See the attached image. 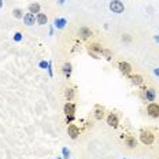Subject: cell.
<instances>
[{
	"instance_id": "cell-1",
	"label": "cell",
	"mask_w": 159,
	"mask_h": 159,
	"mask_svg": "<svg viewBox=\"0 0 159 159\" xmlns=\"http://www.w3.org/2000/svg\"><path fill=\"white\" fill-rule=\"evenodd\" d=\"M140 141L143 143L144 145H151V144H154V141H155V134L152 133L151 130H141L140 132Z\"/></svg>"
},
{
	"instance_id": "cell-23",
	"label": "cell",
	"mask_w": 159,
	"mask_h": 159,
	"mask_svg": "<svg viewBox=\"0 0 159 159\" xmlns=\"http://www.w3.org/2000/svg\"><path fill=\"white\" fill-rule=\"evenodd\" d=\"M122 40H125V41H130V37H128V34H125V37H122Z\"/></svg>"
},
{
	"instance_id": "cell-6",
	"label": "cell",
	"mask_w": 159,
	"mask_h": 159,
	"mask_svg": "<svg viewBox=\"0 0 159 159\" xmlns=\"http://www.w3.org/2000/svg\"><path fill=\"white\" fill-rule=\"evenodd\" d=\"M80 133H81V132H80V128L75 124H71L67 126V134L70 139H73V140H75V139L80 136Z\"/></svg>"
},
{
	"instance_id": "cell-11",
	"label": "cell",
	"mask_w": 159,
	"mask_h": 159,
	"mask_svg": "<svg viewBox=\"0 0 159 159\" xmlns=\"http://www.w3.org/2000/svg\"><path fill=\"white\" fill-rule=\"evenodd\" d=\"M63 112L67 115V117H73L74 112H75V104L71 103V102H67L63 107Z\"/></svg>"
},
{
	"instance_id": "cell-25",
	"label": "cell",
	"mask_w": 159,
	"mask_h": 159,
	"mask_svg": "<svg viewBox=\"0 0 159 159\" xmlns=\"http://www.w3.org/2000/svg\"><path fill=\"white\" fill-rule=\"evenodd\" d=\"M154 39H155V41H157V43H159V34H158V36H155Z\"/></svg>"
},
{
	"instance_id": "cell-3",
	"label": "cell",
	"mask_w": 159,
	"mask_h": 159,
	"mask_svg": "<svg viewBox=\"0 0 159 159\" xmlns=\"http://www.w3.org/2000/svg\"><path fill=\"white\" fill-rule=\"evenodd\" d=\"M110 10L114 14H122L125 11V6L121 0H111L110 2Z\"/></svg>"
},
{
	"instance_id": "cell-30",
	"label": "cell",
	"mask_w": 159,
	"mask_h": 159,
	"mask_svg": "<svg viewBox=\"0 0 159 159\" xmlns=\"http://www.w3.org/2000/svg\"><path fill=\"white\" fill-rule=\"evenodd\" d=\"M158 159H159V158H158Z\"/></svg>"
},
{
	"instance_id": "cell-22",
	"label": "cell",
	"mask_w": 159,
	"mask_h": 159,
	"mask_svg": "<svg viewBox=\"0 0 159 159\" xmlns=\"http://www.w3.org/2000/svg\"><path fill=\"white\" fill-rule=\"evenodd\" d=\"M62 152H63V158H65V159H69V157H70V152H69L67 148H63V150H62Z\"/></svg>"
},
{
	"instance_id": "cell-18",
	"label": "cell",
	"mask_w": 159,
	"mask_h": 159,
	"mask_svg": "<svg viewBox=\"0 0 159 159\" xmlns=\"http://www.w3.org/2000/svg\"><path fill=\"white\" fill-rule=\"evenodd\" d=\"M29 12H32V14H39L40 12L39 3H32V4H29Z\"/></svg>"
},
{
	"instance_id": "cell-26",
	"label": "cell",
	"mask_w": 159,
	"mask_h": 159,
	"mask_svg": "<svg viewBox=\"0 0 159 159\" xmlns=\"http://www.w3.org/2000/svg\"><path fill=\"white\" fill-rule=\"evenodd\" d=\"M40 66H41V67H45V66H47V63H45V62H41V65H40Z\"/></svg>"
},
{
	"instance_id": "cell-8",
	"label": "cell",
	"mask_w": 159,
	"mask_h": 159,
	"mask_svg": "<svg viewBox=\"0 0 159 159\" xmlns=\"http://www.w3.org/2000/svg\"><path fill=\"white\" fill-rule=\"evenodd\" d=\"M93 115H95V119L102 121V119L104 118V115H106V108L103 107V106H100V104H96L95 108H93Z\"/></svg>"
},
{
	"instance_id": "cell-29",
	"label": "cell",
	"mask_w": 159,
	"mask_h": 159,
	"mask_svg": "<svg viewBox=\"0 0 159 159\" xmlns=\"http://www.w3.org/2000/svg\"><path fill=\"white\" fill-rule=\"evenodd\" d=\"M58 159H61V158H58Z\"/></svg>"
},
{
	"instance_id": "cell-12",
	"label": "cell",
	"mask_w": 159,
	"mask_h": 159,
	"mask_svg": "<svg viewBox=\"0 0 159 159\" xmlns=\"http://www.w3.org/2000/svg\"><path fill=\"white\" fill-rule=\"evenodd\" d=\"M24 22H25V25H28V26H33L36 24V15L32 14V12L25 14L24 15Z\"/></svg>"
},
{
	"instance_id": "cell-16",
	"label": "cell",
	"mask_w": 159,
	"mask_h": 159,
	"mask_svg": "<svg viewBox=\"0 0 159 159\" xmlns=\"http://www.w3.org/2000/svg\"><path fill=\"white\" fill-rule=\"evenodd\" d=\"M65 96H66V99H67L69 102L74 100V96H75V91H74V88H66V91H65Z\"/></svg>"
},
{
	"instance_id": "cell-24",
	"label": "cell",
	"mask_w": 159,
	"mask_h": 159,
	"mask_svg": "<svg viewBox=\"0 0 159 159\" xmlns=\"http://www.w3.org/2000/svg\"><path fill=\"white\" fill-rule=\"evenodd\" d=\"M15 40H21V34H19V33L15 36Z\"/></svg>"
},
{
	"instance_id": "cell-14",
	"label": "cell",
	"mask_w": 159,
	"mask_h": 159,
	"mask_svg": "<svg viewBox=\"0 0 159 159\" xmlns=\"http://www.w3.org/2000/svg\"><path fill=\"white\" fill-rule=\"evenodd\" d=\"M36 22H37L39 25H47V22H48L47 14H44V12H39V14H36Z\"/></svg>"
},
{
	"instance_id": "cell-20",
	"label": "cell",
	"mask_w": 159,
	"mask_h": 159,
	"mask_svg": "<svg viewBox=\"0 0 159 159\" xmlns=\"http://www.w3.org/2000/svg\"><path fill=\"white\" fill-rule=\"evenodd\" d=\"M65 25H66V21H65V19H55V26H56V28L62 29Z\"/></svg>"
},
{
	"instance_id": "cell-28",
	"label": "cell",
	"mask_w": 159,
	"mask_h": 159,
	"mask_svg": "<svg viewBox=\"0 0 159 159\" xmlns=\"http://www.w3.org/2000/svg\"><path fill=\"white\" fill-rule=\"evenodd\" d=\"M3 7V0H0V8Z\"/></svg>"
},
{
	"instance_id": "cell-7",
	"label": "cell",
	"mask_w": 159,
	"mask_h": 159,
	"mask_svg": "<svg viewBox=\"0 0 159 159\" xmlns=\"http://www.w3.org/2000/svg\"><path fill=\"white\" fill-rule=\"evenodd\" d=\"M118 67H119V70H121V73L124 75H129L132 73V70H133V67H132V65L130 63H128V62H125V61H121L118 63Z\"/></svg>"
},
{
	"instance_id": "cell-21",
	"label": "cell",
	"mask_w": 159,
	"mask_h": 159,
	"mask_svg": "<svg viewBox=\"0 0 159 159\" xmlns=\"http://www.w3.org/2000/svg\"><path fill=\"white\" fill-rule=\"evenodd\" d=\"M102 55H103L104 58L107 59V61H110V59L112 58V55H111V51H110V49H103V52H102Z\"/></svg>"
},
{
	"instance_id": "cell-19",
	"label": "cell",
	"mask_w": 159,
	"mask_h": 159,
	"mask_svg": "<svg viewBox=\"0 0 159 159\" xmlns=\"http://www.w3.org/2000/svg\"><path fill=\"white\" fill-rule=\"evenodd\" d=\"M12 14H14L15 18H24V11H22L21 8H14V11H12Z\"/></svg>"
},
{
	"instance_id": "cell-5",
	"label": "cell",
	"mask_w": 159,
	"mask_h": 159,
	"mask_svg": "<svg viewBox=\"0 0 159 159\" xmlns=\"http://www.w3.org/2000/svg\"><path fill=\"white\" fill-rule=\"evenodd\" d=\"M147 114L151 118H159V104L158 103H150L147 106Z\"/></svg>"
},
{
	"instance_id": "cell-13",
	"label": "cell",
	"mask_w": 159,
	"mask_h": 159,
	"mask_svg": "<svg viewBox=\"0 0 159 159\" xmlns=\"http://www.w3.org/2000/svg\"><path fill=\"white\" fill-rule=\"evenodd\" d=\"M145 100L147 102H154L155 100V98H157V92H155V89H152V88H150V89H145Z\"/></svg>"
},
{
	"instance_id": "cell-27",
	"label": "cell",
	"mask_w": 159,
	"mask_h": 159,
	"mask_svg": "<svg viewBox=\"0 0 159 159\" xmlns=\"http://www.w3.org/2000/svg\"><path fill=\"white\" fill-rule=\"evenodd\" d=\"M155 74L159 75V69H155Z\"/></svg>"
},
{
	"instance_id": "cell-4",
	"label": "cell",
	"mask_w": 159,
	"mask_h": 159,
	"mask_svg": "<svg viewBox=\"0 0 159 159\" xmlns=\"http://www.w3.org/2000/svg\"><path fill=\"white\" fill-rule=\"evenodd\" d=\"M107 125L108 126H111V128H118V125H119V115L117 114V112H110V114L107 115Z\"/></svg>"
},
{
	"instance_id": "cell-2",
	"label": "cell",
	"mask_w": 159,
	"mask_h": 159,
	"mask_svg": "<svg viewBox=\"0 0 159 159\" xmlns=\"http://www.w3.org/2000/svg\"><path fill=\"white\" fill-rule=\"evenodd\" d=\"M87 49H88V54L93 59H99V54H102L104 48L102 47L99 43H91V44L87 47Z\"/></svg>"
},
{
	"instance_id": "cell-15",
	"label": "cell",
	"mask_w": 159,
	"mask_h": 159,
	"mask_svg": "<svg viewBox=\"0 0 159 159\" xmlns=\"http://www.w3.org/2000/svg\"><path fill=\"white\" fill-rule=\"evenodd\" d=\"M130 80H132V84H133V85H141V84L144 82L143 75H140V74H134V75H132Z\"/></svg>"
},
{
	"instance_id": "cell-10",
	"label": "cell",
	"mask_w": 159,
	"mask_h": 159,
	"mask_svg": "<svg viewBox=\"0 0 159 159\" xmlns=\"http://www.w3.org/2000/svg\"><path fill=\"white\" fill-rule=\"evenodd\" d=\"M124 144L128 148H136L137 147V140L133 137L132 134H125L124 136Z\"/></svg>"
},
{
	"instance_id": "cell-17",
	"label": "cell",
	"mask_w": 159,
	"mask_h": 159,
	"mask_svg": "<svg viewBox=\"0 0 159 159\" xmlns=\"http://www.w3.org/2000/svg\"><path fill=\"white\" fill-rule=\"evenodd\" d=\"M62 71H63L65 77L69 78V77H70V74H71V65L69 63V62H67V63H65L63 65V69H62Z\"/></svg>"
},
{
	"instance_id": "cell-9",
	"label": "cell",
	"mask_w": 159,
	"mask_h": 159,
	"mask_svg": "<svg viewBox=\"0 0 159 159\" xmlns=\"http://www.w3.org/2000/svg\"><path fill=\"white\" fill-rule=\"evenodd\" d=\"M78 36L81 39H84V40H87L89 37H92L93 36V32L91 30V28H88V26H81V28L78 29Z\"/></svg>"
}]
</instances>
